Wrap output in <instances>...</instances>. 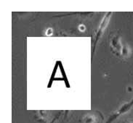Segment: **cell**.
I'll return each instance as SVG.
<instances>
[{"label":"cell","instance_id":"1","mask_svg":"<svg viewBox=\"0 0 133 123\" xmlns=\"http://www.w3.org/2000/svg\"><path fill=\"white\" fill-rule=\"evenodd\" d=\"M112 12H109L108 13H106L105 15L104 16V18H103L102 21H101V24L99 25V28L97 30V32H96V35L95 37V41H94V45H93V49H92V54H94L96 47H97V42L99 41V40L101 38V36H103V34L104 33L105 30L106 29L107 26H108L109 21H110V18L111 17Z\"/></svg>","mask_w":133,"mask_h":123},{"label":"cell","instance_id":"2","mask_svg":"<svg viewBox=\"0 0 133 123\" xmlns=\"http://www.w3.org/2000/svg\"><path fill=\"white\" fill-rule=\"evenodd\" d=\"M133 108V98L130 101V102H128V103H127L125 104H124L123 106H122L118 111H116V112L111 115L110 117H109V119H108V121L106 122L105 123H111L113 122L116 119H117L119 117H120L121 115H122L124 114H125L127 112H129L131 109Z\"/></svg>","mask_w":133,"mask_h":123},{"label":"cell","instance_id":"3","mask_svg":"<svg viewBox=\"0 0 133 123\" xmlns=\"http://www.w3.org/2000/svg\"><path fill=\"white\" fill-rule=\"evenodd\" d=\"M111 49L112 52L116 56H121L122 55V51L123 44L121 41V38L119 35H116L113 36L111 40Z\"/></svg>","mask_w":133,"mask_h":123},{"label":"cell","instance_id":"4","mask_svg":"<svg viewBox=\"0 0 133 123\" xmlns=\"http://www.w3.org/2000/svg\"><path fill=\"white\" fill-rule=\"evenodd\" d=\"M84 123H97V117L94 114H87L84 119H83Z\"/></svg>","mask_w":133,"mask_h":123},{"label":"cell","instance_id":"5","mask_svg":"<svg viewBox=\"0 0 133 123\" xmlns=\"http://www.w3.org/2000/svg\"><path fill=\"white\" fill-rule=\"evenodd\" d=\"M131 54V49H130V47L127 44V43H124L123 44V48L122 51V57H128Z\"/></svg>","mask_w":133,"mask_h":123},{"label":"cell","instance_id":"6","mask_svg":"<svg viewBox=\"0 0 133 123\" xmlns=\"http://www.w3.org/2000/svg\"><path fill=\"white\" fill-rule=\"evenodd\" d=\"M79 29L81 32H83V31H84V30H85V26H84V25H79Z\"/></svg>","mask_w":133,"mask_h":123},{"label":"cell","instance_id":"7","mask_svg":"<svg viewBox=\"0 0 133 123\" xmlns=\"http://www.w3.org/2000/svg\"><path fill=\"white\" fill-rule=\"evenodd\" d=\"M51 34H52V28H49L47 30V35L50 36Z\"/></svg>","mask_w":133,"mask_h":123},{"label":"cell","instance_id":"8","mask_svg":"<svg viewBox=\"0 0 133 123\" xmlns=\"http://www.w3.org/2000/svg\"><path fill=\"white\" fill-rule=\"evenodd\" d=\"M59 116H60V114H58V115L56 116V117H55L54 119H52V121H51V122H50V123H55V122H56V120H57V119H58V117H59Z\"/></svg>","mask_w":133,"mask_h":123},{"label":"cell","instance_id":"9","mask_svg":"<svg viewBox=\"0 0 133 123\" xmlns=\"http://www.w3.org/2000/svg\"><path fill=\"white\" fill-rule=\"evenodd\" d=\"M127 123H133V122H131V121H130V122H127Z\"/></svg>","mask_w":133,"mask_h":123}]
</instances>
